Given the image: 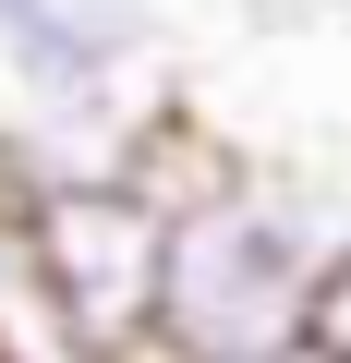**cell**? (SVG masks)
I'll return each mask as SVG.
<instances>
[{
    "mask_svg": "<svg viewBox=\"0 0 351 363\" xmlns=\"http://www.w3.org/2000/svg\"><path fill=\"white\" fill-rule=\"evenodd\" d=\"M351 242V194H327L315 169H230L206 206L169 218L157 267V339L182 363H267L315 327V291Z\"/></svg>",
    "mask_w": 351,
    "mask_h": 363,
    "instance_id": "6da1fadb",
    "label": "cell"
},
{
    "mask_svg": "<svg viewBox=\"0 0 351 363\" xmlns=\"http://www.w3.org/2000/svg\"><path fill=\"white\" fill-rule=\"evenodd\" d=\"M37 267L61 291V315L85 327L97 363L145 351L157 339V267H169V206H145L133 182H61L37 194Z\"/></svg>",
    "mask_w": 351,
    "mask_h": 363,
    "instance_id": "7a4b0ae2",
    "label": "cell"
},
{
    "mask_svg": "<svg viewBox=\"0 0 351 363\" xmlns=\"http://www.w3.org/2000/svg\"><path fill=\"white\" fill-rule=\"evenodd\" d=\"M157 61H169L157 0H49L25 37H0L13 109H145Z\"/></svg>",
    "mask_w": 351,
    "mask_h": 363,
    "instance_id": "3957f363",
    "label": "cell"
},
{
    "mask_svg": "<svg viewBox=\"0 0 351 363\" xmlns=\"http://www.w3.org/2000/svg\"><path fill=\"white\" fill-rule=\"evenodd\" d=\"M230 25L255 49H315V37H351V0H230Z\"/></svg>",
    "mask_w": 351,
    "mask_h": 363,
    "instance_id": "277c9868",
    "label": "cell"
},
{
    "mask_svg": "<svg viewBox=\"0 0 351 363\" xmlns=\"http://www.w3.org/2000/svg\"><path fill=\"white\" fill-rule=\"evenodd\" d=\"M303 339H327L339 363H351V242H339V267H327V291H315V327Z\"/></svg>",
    "mask_w": 351,
    "mask_h": 363,
    "instance_id": "5b68a950",
    "label": "cell"
},
{
    "mask_svg": "<svg viewBox=\"0 0 351 363\" xmlns=\"http://www.w3.org/2000/svg\"><path fill=\"white\" fill-rule=\"evenodd\" d=\"M37 13H49V0H0V37H25V25H37Z\"/></svg>",
    "mask_w": 351,
    "mask_h": 363,
    "instance_id": "8992f818",
    "label": "cell"
},
{
    "mask_svg": "<svg viewBox=\"0 0 351 363\" xmlns=\"http://www.w3.org/2000/svg\"><path fill=\"white\" fill-rule=\"evenodd\" d=\"M267 363H339V351H327V339H291V351H267Z\"/></svg>",
    "mask_w": 351,
    "mask_h": 363,
    "instance_id": "52a82bcc",
    "label": "cell"
},
{
    "mask_svg": "<svg viewBox=\"0 0 351 363\" xmlns=\"http://www.w3.org/2000/svg\"><path fill=\"white\" fill-rule=\"evenodd\" d=\"M121 363H182V351H169V339H145V351H121Z\"/></svg>",
    "mask_w": 351,
    "mask_h": 363,
    "instance_id": "ba28073f",
    "label": "cell"
}]
</instances>
